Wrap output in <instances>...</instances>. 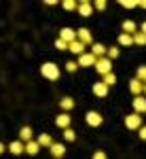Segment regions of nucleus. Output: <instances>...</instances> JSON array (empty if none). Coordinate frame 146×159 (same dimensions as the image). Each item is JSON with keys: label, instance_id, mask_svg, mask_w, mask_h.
I'll return each mask as SVG.
<instances>
[{"label": "nucleus", "instance_id": "1", "mask_svg": "<svg viewBox=\"0 0 146 159\" xmlns=\"http://www.w3.org/2000/svg\"><path fill=\"white\" fill-rule=\"evenodd\" d=\"M40 74H42L45 79H49V81H57L60 74H61V70H60L57 64H53V61H45V64L40 66Z\"/></svg>", "mask_w": 146, "mask_h": 159}, {"label": "nucleus", "instance_id": "2", "mask_svg": "<svg viewBox=\"0 0 146 159\" xmlns=\"http://www.w3.org/2000/svg\"><path fill=\"white\" fill-rule=\"evenodd\" d=\"M93 68L97 70L100 76H106V74L112 72V60H108V57H97V61H95Z\"/></svg>", "mask_w": 146, "mask_h": 159}, {"label": "nucleus", "instance_id": "3", "mask_svg": "<svg viewBox=\"0 0 146 159\" xmlns=\"http://www.w3.org/2000/svg\"><path fill=\"white\" fill-rule=\"evenodd\" d=\"M125 127H127V129H140V127H142V115H138V112L127 115V117H125Z\"/></svg>", "mask_w": 146, "mask_h": 159}, {"label": "nucleus", "instance_id": "4", "mask_svg": "<svg viewBox=\"0 0 146 159\" xmlns=\"http://www.w3.org/2000/svg\"><path fill=\"white\" fill-rule=\"evenodd\" d=\"M85 121H87L89 127H100V125L104 123V117H102L97 110H89V112L85 115Z\"/></svg>", "mask_w": 146, "mask_h": 159}, {"label": "nucleus", "instance_id": "5", "mask_svg": "<svg viewBox=\"0 0 146 159\" xmlns=\"http://www.w3.org/2000/svg\"><path fill=\"white\" fill-rule=\"evenodd\" d=\"M97 57L89 51V53H83V55H78V68H89V66H95Z\"/></svg>", "mask_w": 146, "mask_h": 159}, {"label": "nucleus", "instance_id": "6", "mask_svg": "<svg viewBox=\"0 0 146 159\" xmlns=\"http://www.w3.org/2000/svg\"><path fill=\"white\" fill-rule=\"evenodd\" d=\"M76 38H78L83 45H93V34H91V30H87V28L76 30Z\"/></svg>", "mask_w": 146, "mask_h": 159}, {"label": "nucleus", "instance_id": "7", "mask_svg": "<svg viewBox=\"0 0 146 159\" xmlns=\"http://www.w3.org/2000/svg\"><path fill=\"white\" fill-rule=\"evenodd\" d=\"M78 15H83V17H89V15H93V2H89V0H83V2H78Z\"/></svg>", "mask_w": 146, "mask_h": 159}, {"label": "nucleus", "instance_id": "8", "mask_svg": "<svg viewBox=\"0 0 146 159\" xmlns=\"http://www.w3.org/2000/svg\"><path fill=\"white\" fill-rule=\"evenodd\" d=\"M7 151H9L11 155H21V153H25V142H21V140H13L11 144L7 147Z\"/></svg>", "mask_w": 146, "mask_h": 159}, {"label": "nucleus", "instance_id": "9", "mask_svg": "<svg viewBox=\"0 0 146 159\" xmlns=\"http://www.w3.org/2000/svg\"><path fill=\"white\" fill-rule=\"evenodd\" d=\"M129 91L134 93V98L135 96H142V93H144V83H142L140 79H131V81H129Z\"/></svg>", "mask_w": 146, "mask_h": 159}, {"label": "nucleus", "instance_id": "10", "mask_svg": "<svg viewBox=\"0 0 146 159\" xmlns=\"http://www.w3.org/2000/svg\"><path fill=\"white\" fill-rule=\"evenodd\" d=\"M60 38L64 40V43H74L76 40V30H72V28H64V30H60Z\"/></svg>", "mask_w": 146, "mask_h": 159}, {"label": "nucleus", "instance_id": "11", "mask_svg": "<svg viewBox=\"0 0 146 159\" xmlns=\"http://www.w3.org/2000/svg\"><path fill=\"white\" fill-rule=\"evenodd\" d=\"M134 112H138V115L146 112V98L144 96H135L134 98Z\"/></svg>", "mask_w": 146, "mask_h": 159}, {"label": "nucleus", "instance_id": "12", "mask_svg": "<svg viewBox=\"0 0 146 159\" xmlns=\"http://www.w3.org/2000/svg\"><path fill=\"white\" fill-rule=\"evenodd\" d=\"M51 151V155L55 159H64V155H66V144H61V142H55L53 147L49 148Z\"/></svg>", "mask_w": 146, "mask_h": 159}, {"label": "nucleus", "instance_id": "13", "mask_svg": "<svg viewBox=\"0 0 146 159\" xmlns=\"http://www.w3.org/2000/svg\"><path fill=\"white\" fill-rule=\"evenodd\" d=\"M121 30L125 32V34H131V36H134V34L138 32V30H140V28L135 25L134 19H125V21H123V25H121Z\"/></svg>", "mask_w": 146, "mask_h": 159}, {"label": "nucleus", "instance_id": "14", "mask_svg": "<svg viewBox=\"0 0 146 159\" xmlns=\"http://www.w3.org/2000/svg\"><path fill=\"white\" fill-rule=\"evenodd\" d=\"M70 123H72V119H70V115H68V112L57 115V119H55V125L61 127V129H68V127H70Z\"/></svg>", "mask_w": 146, "mask_h": 159}, {"label": "nucleus", "instance_id": "15", "mask_svg": "<svg viewBox=\"0 0 146 159\" xmlns=\"http://www.w3.org/2000/svg\"><path fill=\"white\" fill-rule=\"evenodd\" d=\"M91 53H93L95 57H106L108 47H106V45H102V43H93V45H91Z\"/></svg>", "mask_w": 146, "mask_h": 159}, {"label": "nucleus", "instance_id": "16", "mask_svg": "<svg viewBox=\"0 0 146 159\" xmlns=\"http://www.w3.org/2000/svg\"><path fill=\"white\" fill-rule=\"evenodd\" d=\"M85 47H87V45H83L78 38H76L74 43H70V45H68V49L72 51L74 55H83V53H85Z\"/></svg>", "mask_w": 146, "mask_h": 159}, {"label": "nucleus", "instance_id": "17", "mask_svg": "<svg viewBox=\"0 0 146 159\" xmlns=\"http://www.w3.org/2000/svg\"><path fill=\"white\" fill-rule=\"evenodd\" d=\"M93 93H95L97 98H106V96H108V87L104 85L102 81H97L95 85H93Z\"/></svg>", "mask_w": 146, "mask_h": 159}, {"label": "nucleus", "instance_id": "18", "mask_svg": "<svg viewBox=\"0 0 146 159\" xmlns=\"http://www.w3.org/2000/svg\"><path fill=\"white\" fill-rule=\"evenodd\" d=\"M38 151H40L38 140H30V142H25V153H28V155H38Z\"/></svg>", "mask_w": 146, "mask_h": 159}, {"label": "nucleus", "instance_id": "19", "mask_svg": "<svg viewBox=\"0 0 146 159\" xmlns=\"http://www.w3.org/2000/svg\"><path fill=\"white\" fill-rule=\"evenodd\" d=\"M38 144H40V148L42 147H47V148H51L55 142H53V138H51V134H40L38 136Z\"/></svg>", "mask_w": 146, "mask_h": 159}, {"label": "nucleus", "instance_id": "20", "mask_svg": "<svg viewBox=\"0 0 146 159\" xmlns=\"http://www.w3.org/2000/svg\"><path fill=\"white\" fill-rule=\"evenodd\" d=\"M119 45H123V47H134V36L121 32V34H119Z\"/></svg>", "mask_w": 146, "mask_h": 159}, {"label": "nucleus", "instance_id": "21", "mask_svg": "<svg viewBox=\"0 0 146 159\" xmlns=\"http://www.w3.org/2000/svg\"><path fill=\"white\" fill-rule=\"evenodd\" d=\"M19 140H21V142H30V140H32V127L24 125V127L19 129Z\"/></svg>", "mask_w": 146, "mask_h": 159}, {"label": "nucleus", "instance_id": "22", "mask_svg": "<svg viewBox=\"0 0 146 159\" xmlns=\"http://www.w3.org/2000/svg\"><path fill=\"white\" fill-rule=\"evenodd\" d=\"M60 106H61V110H64V112H68V110H72V108H74V100L66 96V98H61V100H60Z\"/></svg>", "mask_w": 146, "mask_h": 159}, {"label": "nucleus", "instance_id": "23", "mask_svg": "<svg viewBox=\"0 0 146 159\" xmlns=\"http://www.w3.org/2000/svg\"><path fill=\"white\" fill-rule=\"evenodd\" d=\"M134 45H138V47H146V34H142L140 30L134 34Z\"/></svg>", "mask_w": 146, "mask_h": 159}, {"label": "nucleus", "instance_id": "24", "mask_svg": "<svg viewBox=\"0 0 146 159\" xmlns=\"http://www.w3.org/2000/svg\"><path fill=\"white\" fill-rule=\"evenodd\" d=\"M61 134H64V140H66V142H74V140H76V132H74L72 127H68V129H64Z\"/></svg>", "mask_w": 146, "mask_h": 159}, {"label": "nucleus", "instance_id": "25", "mask_svg": "<svg viewBox=\"0 0 146 159\" xmlns=\"http://www.w3.org/2000/svg\"><path fill=\"white\" fill-rule=\"evenodd\" d=\"M102 79H104L102 83H104V85H106V87H112V85H114V83H117V76H114V74H112V72H110V74H106V76H102Z\"/></svg>", "mask_w": 146, "mask_h": 159}, {"label": "nucleus", "instance_id": "26", "mask_svg": "<svg viewBox=\"0 0 146 159\" xmlns=\"http://www.w3.org/2000/svg\"><path fill=\"white\" fill-rule=\"evenodd\" d=\"M119 55H121L119 47H108V53H106V57H108V60H117Z\"/></svg>", "mask_w": 146, "mask_h": 159}, {"label": "nucleus", "instance_id": "27", "mask_svg": "<svg viewBox=\"0 0 146 159\" xmlns=\"http://www.w3.org/2000/svg\"><path fill=\"white\" fill-rule=\"evenodd\" d=\"M61 7H64L66 11H76V9H78V2H74V0H66V2H61Z\"/></svg>", "mask_w": 146, "mask_h": 159}, {"label": "nucleus", "instance_id": "28", "mask_svg": "<svg viewBox=\"0 0 146 159\" xmlns=\"http://www.w3.org/2000/svg\"><path fill=\"white\" fill-rule=\"evenodd\" d=\"M121 7L123 9H135L138 7V0H121Z\"/></svg>", "mask_w": 146, "mask_h": 159}, {"label": "nucleus", "instance_id": "29", "mask_svg": "<svg viewBox=\"0 0 146 159\" xmlns=\"http://www.w3.org/2000/svg\"><path fill=\"white\" fill-rule=\"evenodd\" d=\"M135 79H140L142 83H146V66H140V68H138V74H135Z\"/></svg>", "mask_w": 146, "mask_h": 159}, {"label": "nucleus", "instance_id": "30", "mask_svg": "<svg viewBox=\"0 0 146 159\" xmlns=\"http://www.w3.org/2000/svg\"><path fill=\"white\" fill-rule=\"evenodd\" d=\"M106 7H108L106 0H95V2H93V9H95V11H104Z\"/></svg>", "mask_w": 146, "mask_h": 159}, {"label": "nucleus", "instance_id": "31", "mask_svg": "<svg viewBox=\"0 0 146 159\" xmlns=\"http://www.w3.org/2000/svg\"><path fill=\"white\" fill-rule=\"evenodd\" d=\"M78 70V61H66V72H76Z\"/></svg>", "mask_w": 146, "mask_h": 159}, {"label": "nucleus", "instance_id": "32", "mask_svg": "<svg viewBox=\"0 0 146 159\" xmlns=\"http://www.w3.org/2000/svg\"><path fill=\"white\" fill-rule=\"evenodd\" d=\"M55 49L57 51H66L68 49V43H64L61 38H57V40H55Z\"/></svg>", "mask_w": 146, "mask_h": 159}, {"label": "nucleus", "instance_id": "33", "mask_svg": "<svg viewBox=\"0 0 146 159\" xmlns=\"http://www.w3.org/2000/svg\"><path fill=\"white\" fill-rule=\"evenodd\" d=\"M91 159H108V155H106L104 151H95V153H93V157H91Z\"/></svg>", "mask_w": 146, "mask_h": 159}, {"label": "nucleus", "instance_id": "34", "mask_svg": "<svg viewBox=\"0 0 146 159\" xmlns=\"http://www.w3.org/2000/svg\"><path fill=\"white\" fill-rule=\"evenodd\" d=\"M138 134H140V138H142V140H146V125H142V127L138 129Z\"/></svg>", "mask_w": 146, "mask_h": 159}, {"label": "nucleus", "instance_id": "35", "mask_svg": "<svg viewBox=\"0 0 146 159\" xmlns=\"http://www.w3.org/2000/svg\"><path fill=\"white\" fill-rule=\"evenodd\" d=\"M45 4H47V7H55V4H57V0H47Z\"/></svg>", "mask_w": 146, "mask_h": 159}, {"label": "nucleus", "instance_id": "36", "mask_svg": "<svg viewBox=\"0 0 146 159\" xmlns=\"http://www.w3.org/2000/svg\"><path fill=\"white\" fill-rule=\"evenodd\" d=\"M140 32H142V34H146V21L142 25H140Z\"/></svg>", "mask_w": 146, "mask_h": 159}, {"label": "nucleus", "instance_id": "37", "mask_svg": "<svg viewBox=\"0 0 146 159\" xmlns=\"http://www.w3.org/2000/svg\"><path fill=\"white\" fill-rule=\"evenodd\" d=\"M138 7H142V9H146V0H140V2H138Z\"/></svg>", "mask_w": 146, "mask_h": 159}, {"label": "nucleus", "instance_id": "38", "mask_svg": "<svg viewBox=\"0 0 146 159\" xmlns=\"http://www.w3.org/2000/svg\"><path fill=\"white\" fill-rule=\"evenodd\" d=\"M4 151H7V147H4V144H2V142H0V155H2V153H4Z\"/></svg>", "mask_w": 146, "mask_h": 159}, {"label": "nucleus", "instance_id": "39", "mask_svg": "<svg viewBox=\"0 0 146 159\" xmlns=\"http://www.w3.org/2000/svg\"><path fill=\"white\" fill-rule=\"evenodd\" d=\"M144 98H146V83H144Z\"/></svg>", "mask_w": 146, "mask_h": 159}]
</instances>
